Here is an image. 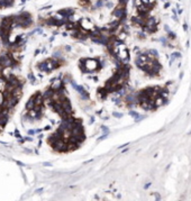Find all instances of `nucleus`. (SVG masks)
Instances as JSON below:
<instances>
[{"label":"nucleus","mask_w":191,"mask_h":201,"mask_svg":"<svg viewBox=\"0 0 191 201\" xmlns=\"http://www.w3.org/2000/svg\"><path fill=\"white\" fill-rule=\"evenodd\" d=\"M79 66L83 73H94L101 69V63L97 58H83L80 60Z\"/></svg>","instance_id":"3"},{"label":"nucleus","mask_w":191,"mask_h":201,"mask_svg":"<svg viewBox=\"0 0 191 201\" xmlns=\"http://www.w3.org/2000/svg\"><path fill=\"white\" fill-rule=\"evenodd\" d=\"M35 106H36V99H35V94H34V96H32V97L29 98V100L27 101V103H26V109L32 110V109H34Z\"/></svg>","instance_id":"5"},{"label":"nucleus","mask_w":191,"mask_h":201,"mask_svg":"<svg viewBox=\"0 0 191 201\" xmlns=\"http://www.w3.org/2000/svg\"><path fill=\"white\" fill-rule=\"evenodd\" d=\"M34 134H35V130H32V129L28 130V135H34Z\"/></svg>","instance_id":"10"},{"label":"nucleus","mask_w":191,"mask_h":201,"mask_svg":"<svg viewBox=\"0 0 191 201\" xmlns=\"http://www.w3.org/2000/svg\"><path fill=\"white\" fill-rule=\"evenodd\" d=\"M63 63L60 62V60H55V58H48L45 60L40 63L37 64V69L39 71H44V72H51L55 69H58Z\"/></svg>","instance_id":"4"},{"label":"nucleus","mask_w":191,"mask_h":201,"mask_svg":"<svg viewBox=\"0 0 191 201\" xmlns=\"http://www.w3.org/2000/svg\"><path fill=\"white\" fill-rule=\"evenodd\" d=\"M16 163L18 165H20V166H25V164L24 163H21V162H19V161H16Z\"/></svg>","instance_id":"11"},{"label":"nucleus","mask_w":191,"mask_h":201,"mask_svg":"<svg viewBox=\"0 0 191 201\" xmlns=\"http://www.w3.org/2000/svg\"><path fill=\"white\" fill-rule=\"evenodd\" d=\"M15 0H0V9L3 8H10L13 7Z\"/></svg>","instance_id":"6"},{"label":"nucleus","mask_w":191,"mask_h":201,"mask_svg":"<svg viewBox=\"0 0 191 201\" xmlns=\"http://www.w3.org/2000/svg\"><path fill=\"white\" fill-rule=\"evenodd\" d=\"M28 78H29V80H31L32 82H34V81H35V76H34V74L29 73L28 74Z\"/></svg>","instance_id":"8"},{"label":"nucleus","mask_w":191,"mask_h":201,"mask_svg":"<svg viewBox=\"0 0 191 201\" xmlns=\"http://www.w3.org/2000/svg\"><path fill=\"white\" fill-rule=\"evenodd\" d=\"M7 121H8V116H0V128L1 129L6 126Z\"/></svg>","instance_id":"7"},{"label":"nucleus","mask_w":191,"mask_h":201,"mask_svg":"<svg viewBox=\"0 0 191 201\" xmlns=\"http://www.w3.org/2000/svg\"><path fill=\"white\" fill-rule=\"evenodd\" d=\"M169 91L164 87H147L137 92L136 100L139 107L145 110H156L164 105Z\"/></svg>","instance_id":"1"},{"label":"nucleus","mask_w":191,"mask_h":201,"mask_svg":"<svg viewBox=\"0 0 191 201\" xmlns=\"http://www.w3.org/2000/svg\"><path fill=\"white\" fill-rule=\"evenodd\" d=\"M0 130H1V128H0Z\"/></svg>","instance_id":"12"},{"label":"nucleus","mask_w":191,"mask_h":201,"mask_svg":"<svg viewBox=\"0 0 191 201\" xmlns=\"http://www.w3.org/2000/svg\"><path fill=\"white\" fill-rule=\"evenodd\" d=\"M15 137H17V138H20L21 136H20V134H19V131H18V129H15Z\"/></svg>","instance_id":"9"},{"label":"nucleus","mask_w":191,"mask_h":201,"mask_svg":"<svg viewBox=\"0 0 191 201\" xmlns=\"http://www.w3.org/2000/svg\"><path fill=\"white\" fill-rule=\"evenodd\" d=\"M138 69H141L144 73L152 78H157L161 75L162 64L159 62L157 57L152 53H143L138 55L135 61Z\"/></svg>","instance_id":"2"}]
</instances>
